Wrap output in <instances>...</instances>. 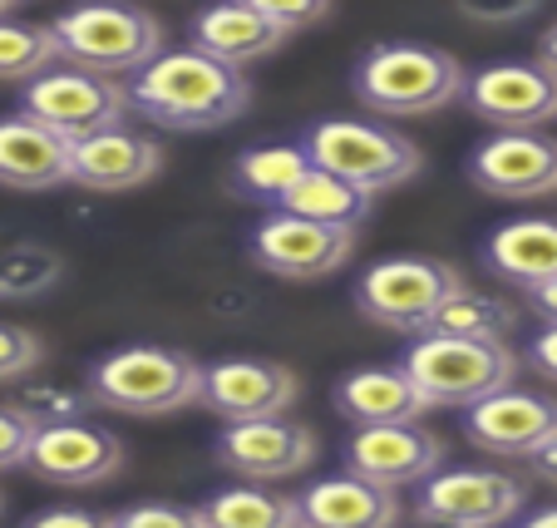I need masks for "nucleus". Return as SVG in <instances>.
Returning a JSON list of instances; mask_svg holds the SVG:
<instances>
[{
	"instance_id": "obj_11",
	"label": "nucleus",
	"mask_w": 557,
	"mask_h": 528,
	"mask_svg": "<svg viewBox=\"0 0 557 528\" xmlns=\"http://www.w3.org/2000/svg\"><path fill=\"white\" fill-rule=\"evenodd\" d=\"M469 183L488 198L533 202L557 193V138L537 128H498L469 154Z\"/></svg>"
},
{
	"instance_id": "obj_22",
	"label": "nucleus",
	"mask_w": 557,
	"mask_h": 528,
	"mask_svg": "<svg viewBox=\"0 0 557 528\" xmlns=\"http://www.w3.org/2000/svg\"><path fill=\"white\" fill-rule=\"evenodd\" d=\"M286 35L292 30L276 25L267 11H257L252 0H218V5L193 15V25H188V40L227 64L267 60V54H276V45H282Z\"/></svg>"
},
{
	"instance_id": "obj_42",
	"label": "nucleus",
	"mask_w": 557,
	"mask_h": 528,
	"mask_svg": "<svg viewBox=\"0 0 557 528\" xmlns=\"http://www.w3.org/2000/svg\"><path fill=\"white\" fill-rule=\"evenodd\" d=\"M11 5H15V0H0V15H11Z\"/></svg>"
},
{
	"instance_id": "obj_20",
	"label": "nucleus",
	"mask_w": 557,
	"mask_h": 528,
	"mask_svg": "<svg viewBox=\"0 0 557 528\" xmlns=\"http://www.w3.org/2000/svg\"><path fill=\"white\" fill-rule=\"evenodd\" d=\"M400 489L366 479L356 469L301 489V518L311 528H389L400 524Z\"/></svg>"
},
{
	"instance_id": "obj_2",
	"label": "nucleus",
	"mask_w": 557,
	"mask_h": 528,
	"mask_svg": "<svg viewBox=\"0 0 557 528\" xmlns=\"http://www.w3.org/2000/svg\"><path fill=\"white\" fill-rule=\"evenodd\" d=\"M356 99L366 109L385 119H424L440 114L444 105L463 99L469 74L454 60L449 50H434V45H414V40H385L370 45L356 60Z\"/></svg>"
},
{
	"instance_id": "obj_5",
	"label": "nucleus",
	"mask_w": 557,
	"mask_h": 528,
	"mask_svg": "<svg viewBox=\"0 0 557 528\" xmlns=\"http://www.w3.org/2000/svg\"><path fill=\"white\" fill-rule=\"evenodd\" d=\"M50 30L64 60L99 74H134L163 50L158 15L138 11L128 0H85V5L54 15Z\"/></svg>"
},
{
	"instance_id": "obj_10",
	"label": "nucleus",
	"mask_w": 557,
	"mask_h": 528,
	"mask_svg": "<svg viewBox=\"0 0 557 528\" xmlns=\"http://www.w3.org/2000/svg\"><path fill=\"white\" fill-rule=\"evenodd\" d=\"M218 465L237 479L257 484H282L315 465V430L296 415H257V420H227L218 434Z\"/></svg>"
},
{
	"instance_id": "obj_23",
	"label": "nucleus",
	"mask_w": 557,
	"mask_h": 528,
	"mask_svg": "<svg viewBox=\"0 0 557 528\" xmlns=\"http://www.w3.org/2000/svg\"><path fill=\"white\" fill-rule=\"evenodd\" d=\"M484 267L508 286H537L557 277V218H513L484 243Z\"/></svg>"
},
{
	"instance_id": "obj_24",
	"label": "nucleus",
	"mask_w": 557,
	"mask_h": 528,
	"mask_svg": "<svg viewBox=\"0 0 557 528\" xmlns=\"http://www.w3.org/2000/svg\"><path fill=\"white\" fill-rule=\"evenodd\" d=\"M311 163L315 159L306 144H262V148L237 154L227 183H232V193H243V198L267 202V208H282V198L306 179Z\"/></svg>"
},
{
	"instance_id": "obj_9",
	"label": "nucleus",
	"mask_w": 557,
	"mask_h": 528,
	"mask_svg": "<svg viewBox=\"0 0 557 528\" xmlns=\"http://www.w3.org/2000/svg\"><path fill=\"white\" fill-rule=\"evenodd\" d=\"M356 257V228H336V222H315L301 212L276 208L252 228V262L286 282H315L331 277Z\"/></svg>"
},
{
	"instance_id": "obj_30",
	"label": "nucleus",
	"mask_w": 557,
	"mask_h": 528,
	"mask_svg": "<svg viewBox=\"0 0 557 528\" xmlns=\"http://www.w3.org/2000/svg\"><path fill=\"white\" fill-rule=\"evenodd\" d=\"M89 401H95V395H89V391L79 395V391H64V385L40 381V385H21L11 405H21V410L30 415L35 425H60V420H79Z\"/></svg>"
},
{
	"instance_id": "obj_12",
	"label": "nucleus",
	"mask_w": 557,
	"mask_h": 528,
	"mask_svg": "<svg viewBox=\"0 0 557 528\" xmlns=\"http://www.w3.org/2000/svg\"><path fill=\"white\" fill-rule=\"evenodd\" d=\"M25 469L54 489H95V484L119 479V469H124V440L109 425H95L85 415L79 420H60V425H40Z\"/></svg>"
},
{
	"instance_id": "obj_40",
	"label": "nucleus",
	"mask_w": 557,
	"mask_h": 528,
	"mask_svg": "<svg viewBox=\"0 0 557 528\" xmlns=\"http://www.w3.org/2000/svg\"><path fill=\"white\" fill-rule=\"evenodd\" d=\"M537 60H543V64H547V70H553V74H557V21H553V25H547V30H543V35H537Z\"/></svg>"
},
{
	"instance_id": "obj_6",
	"label": "nucleus",
	"mask_w": 557,
	"mask_h": 528,
	"mask_svg": "<svg viewBox=\"0 0 557 528\" xmlns=\"http://www.w3.org/2000/svg\"><path fill=\"white\" fill-rule=\"evenodd\" d=\"M301 144L311 148V159L321 169L350 179L370 198L389 188H405L424 169L420 144H410L405 134H395L385 124H366V119H321Z\"/></svg>"
},
{
	"instance_id": "obj_31",
	"label": "nucleus",
	"mask_w": 557,
	"mask_h": 528,
	"mask_svg": "<svg viewBox=\"0 0 557 528\" xmlns=\"http://www.w3.org/2000/svg\"><path fill=\"white\" fill-rule=\"evenodd\" d=\"M40 360H45V341L35 331L0 321V385L25 381L30 370H40Z\"/></svg>"
},
{
	"instance_id": "obj_32",
	"label": "nucleus",
	"mask_w": 557,
	"mask_h": 528,
	"mask_svg": "<svg viewBox=\"0 0 557 528\" xmlns=\"http://www.w3.org/2000/svg\"><path fill=\"white\" fill-rule=\"evenodd\" d=\"M35 430H40V425H35L21 405H0V475H5V469H25Z\"/></svg>"
},
{
	"instance_id": "obj_8",
	"label": "nucleus",
	"mask_w": 557,
	"mask_h": 528,
	"mask_svg": "<svg viewBox=\"0 0 557 528\" xmlns=\"http://www.w3.org/2000/svg\"><path fill=\"white\" fill-rule=\"evenodd\" d=\"M21 109L45 119L50 128H60L64 138L99 134V128H114L134 114L128 85L119 74H99V70H85V64H70V60L35 74L21 95Z\"/></svg>"
},
{
	"instance_id": "obj_39",
	"label": "nucleus",
	"mask_w": 557,
	"mask_h": 528,
	"mask_svg": "<svg viewBox=\"0 0 557 528\" xmlns=\"http://www.w3.org/2000/svg\"><path fill=\"white\" fill-rule=\"evenodd\" d=\"M533 475L543 479V484H553V489H557V434L533 455Z\"/></svg>"
},
{
	"instance_id": "obj_35",
	"label": "nucleus",
	"mask_w": 557,
	"mask_h": 528,
	"mask_svg": "<svg viewBox=\"0 0 557 528\" xmlns=\"http://www.w3.org/2000/svg\"><path fill=\"white\" fill-rule=\"evenodd\" d=\"M257 11H267L276 25L286 30H301V25H315L321 15L331 11V0H252Z\"/></svg>"
},
{
	"instance_id": "obj_41",
	"label": "nucleus",
	"mask_w": 557,
	"mask_h": 528,
	"mask_svg": "<svg viewBox=\"0 0 557 528\" xmlns=\"http://www.w3.org/2000/svg\"><path fill=\"white\" fill-rule=\"evenodd\" d=\"M528 524H533V528H553L557 524V499L547 508H537V514H528Z\"/></svg>"
},
{
	"instance_id": "obj_13",
	"label": "nucleus",
	"mask_w": 557,
	"mask_h": 528,
	"mask_svg": "<svg viewBox=\"0 0 557 528\" xmlns=\"http://www.w3.org/2000/svg\"><path fill=\"white\" fill-rule=\"evenodd\" d=\"M528 489L504 469H434L420 484V508L414 514L424 524H449V528H494L523 514Z\"/></svg>"
},
{
	"instance_id": "obj_4",
	"label": "nucleus",
	"mask_w": 557,
	"mask_h": 528,
	"mask_svg": "<svg viewBox=\"0 0 557 528\" xmlns=\"http://www.w3.org/2000/svg\"><path fill=\"white\" fill-rule=\"evenodd\" d=\"M414 385L424 391L430 405H449V410H469L473 401L504 391L518 381V356L508 341H484V336H440L424 331L414 346L405 351Z\"/></svg>"
},
{
	"instance_id": "obj_1",
	"label": "nucleus",
	"mask_w": 557,
	"mask_h": 528,
	"mask_svg": "<svg viewBox=\"0 0 557 528\" xmlns=\"http://www.w3.org/2000/svg\"><path fill=\"white\" fill-rule=\"evenodd\" d=\"M124 85L134 114L158 128H173V134H208V128L237 124L252 105V85H247L243 64L218 60L202 45L158 50Z\"/></svg>"
},
{
	"instance_id": "obj_29",
	"label": "nucleus",
	"mask_w": 557,
	"mask_h": 528,
	"mask_svg": "<svg viewBox=\"0 0 557 528\" xmlns=\"http://www.w3.org/2000/svg\"><path fill=\"white\" fill-rule=\"evenodd\" d=\"M64 277V257L54 247L21 243V247H0V296H45Z\"/></svg>"
},
{
	"instance_id": "obj_17",
	"label": "nucleus",
	"mask_w": 557,
	"mask_h": 528,
	"mask_svg": "<svg viewBox=\"0 0 557 528\" xmlns=\"http://www.w3.org/2000/svg\"><path fill=\"white\" fill-rule=\"evenodd\" d=\"M296 370L257 356H227L202 366V405L218 420H257V415H282L296 405Z\"/></svg>"
},
{
	"instance_id": "obj_26",
	"label": "nucleus",
	"mask_w": 557,
	"mask_h": 528,
	"mask_svg": "<svg viewBox=\"0 0 557 528\" xmlns=\"http://www.w3.org/2000/svg\"><path fill=\"white\" fill-rule=\"evenodd\" d=\"M202 518L212 528H296L306 524L301 518V499H286V494H272V489H257L252 484H232V489H218V494L202 504Z\"/></svg>"
},
{
	"instance_id": "obj_36",
	"label": "nucleus",
	"mask_w": 557,
	"mask_h": 528,
	"mask_svg": "<svg viewBox=\"0 0 557 528\" xmlns=\"http://www.w3.org/2000/svg\"><path fill=\"white\" fill-rule=\"evenodd\" d=\"M528 366H533L537 376H547V381H557V321H547V327L528 341Z\"/></svg>"
},
{
	"instance_id": "obj_3",
	"label": "nucleus",
	"mask_w": 557,
	"mask_h": 528,
	"mask_svg": "<svg viewBox=\"0 0 557 528\" xmlns=\"http://www.w3.org/2000/svg\"><path fill=\"white\" fill-rule=\"evenodd\" d=\"M85 391L119 415H178L202 401V366L178 346H124L89 366Z\"/></svg>"
},
{
	"instance_id": "obj_33",
	"label": "nucleus",
	"mask_w": 557,
	"mask_h": 528,
	"mask_svg": "<svg viewBox=\"0 0 557 528\" xmlns=\"http://www.w3.org/2000/svg\"><path fill=\"white\" fill-rule=\"evenodd\" d=\"M114 528H202V504L198 508H183V504H134L124 514H109Z\"/></svg>"
},
{
	"instance_id": "obj_28",
	"label": "nucleus",
	"mask_w": 557,
	"mask_h": 528,
	"mask_svg": "<svg viewBox=\"0 0 557 528\" xmlns=\"http://www.w3.org/2000/svg\"><path fill=\"white\" fill-rule=\"evenodd\" d=\"M60 40L50 25H30V21H5L0 15V79L30 85L35 74H45L50 64H60Z\"/></svg>"
},
{
	"instance_id": "obj_27",
	"label": "nucleus",
	"mask_w": 557,
	"mask_h": 528,
	"mask_svg": "<svg viewBox=\"0 0 557 528\" xmlns=\"http://www.w3.org/2000/svg\"><path fill=\"white\" fill-rule=\"evenodd\" d=\"M518 327V307L504 302V296H488V292H459L444 302L440 311L430 317L424 331H440V336H484V341H508V331ZM420 331V336H424Z\"/></svg>"
},
{
	"instance_id": "obj_19",
	"label": "nucleus",
	"mask_w": 557,
	"mask_h": 528,
	"mask_svg": "<svg viewBox=\"0 0 557 528\" xmlns=\"http://www.w3.org/2000/svg\"><path fill=\"white\" fill-rule=\"evenodd\" d=\"M70 154L74 138L50 128L35 114H11L0 119V188L15 193H50L70 183Z\"/></svg>"
},
{
	"instance_id": "obj_38",
	"label": "nucleus",
	"mask_w": 557,
	"mask_h": 528,
	"mask_svg": "<svg viewBox=\"0 0 557 528\" xmlns=\"http://www.w3.org/2000/svg\"><path fill=\"white\" fill-rule=\"evenodd\" d=\"M528 296H533V307L543 311V321H557V277H547V282L528 286Z\"/></svg>"
},
{
	"instance_id": "obj_21",
	"label": "nucleus",
	"mask_w": 557,
	"mask_h": 528,
	"mask_svg": "<svg viewBox=\"0 0 557 528\" xmlns=\"http://www.w3.org/2000/svg\"><path fill=\"white\" fill-rule=\"evenodd\" d=\"M336 410L350 425H389V420H424V410H434L424 401V391L414 385L410 366H360L350 376H341L331 391Z\"/></svg>"
},
{
	"instance_id": "obj_16",
	"label": "nucleus",
	"mask_w": 557,
	"mask_h": 528,
	"mask_svg": "<svg viewBox=\"0 0 557 528\" xmlns=\"http://www.w3.org/2000/svg\"><path fill=\"white\" fill-rule=\"evenodd\" d=\"M346 469L380 479L389 489H410L424 484L434 469H444V440L420 420L356 425V434L346 440Z\"/></svg>"
},
{
	"instance_id": "obj_7",
	"label": "nucleus",
	"mask_w": 557,
	"mask_h": 528,
	"mask_svg": "<svg viewBox=\"0 0 557 528\" xmlns=\"http://www.w3.org/2000/svg\"><path fill=\"white\" fill-rule=\"evenodd\" d=\"M463 286L459 267L440 262V257H385V262L366 267L356 277V311L385 331H405L420 336L430 317Z\"/></svg>"
},
{
	"instance_id": "obj_25",
	"label": "nucleus",
	"mask_w": 557,
	"mask_h": 528,
	"mask_svg": "<svg viewBox=\"0 0 557 528\" xmlns=\"http://www.w3.org/2000/svg\"><path fill=\"white\" fill-rule=\"evenodd\" d=\"M370 202L375 198H370L366 188H356L350 179H341V173L311 163L306 179L282 198V208L301 212V218H315V222H336V228H360L366 212H370Z\"/></svg>"
},
{
	"instance_id": "obj_18",
	"label": "nucleus",
	"mask_w": 557,
	"mask_h": 528,
	"mask_svg": "<svg viewBox=\"0 0 557 528\" xmlns=\"http://www.w3.org/2000/svg\"><path fill=\"white\" fill-rule=\"evenodd\" d=\"M158 169H163L158 138L134 134V128H124V124L74 138V154H70V183L95 188V193L144 188V183L158 179Z\"/></svg>"
},
{
	"instance_id": "obj_34",
	"label": "nucleus",
	"mask_w": 557,
	"mask_h": 528,
	"mask_svg": "<svg viewBox=\"0 0 557 528\" xmlns=\"http://www.w3.org/2000/svg\"><path fill=\"white\" fill-rule=\"evenodd\" d=\"M469 21H488V25H513L528 21V15L543 5V0H454Z\"/></svg>"
},
{
	"instance_id": "obj_14",
	"label": "nucleus",
	"mask_w": 557,
	"mask_h": 528,
	"mask_svg": "<svg viewBox=\"0 0 557 528\" xmlns=\"http://www.w3.org/2000/svg\"><path fill=\"white\" fill-rule=\"evenodd\" d=\"M463 105L494 128H547L557 119V74L543 60H504L463 85Z\"/></svg>"
},
{
	"instance_id": "obj_15",
	"label": "nucleus",
	"mask_w": 557,
	"mask_h": 528,
	"mask_svg": "<svg viewBox=\"0 0 557 528\" xmlns=\"http://www.w3.org/2000/svg\"><path fill=\"white\" fill-rule=\"evenodd\" d=\"M463 434H469L473 450L498 459H533L547 440L557 434V401L537 391H518V385H504V391L484 395L463 410Z\"/></svg>"
},
{
	"instance_id": "obj_37",
	"label": "nucleus",
	"mask_w": 557,
	"mask_h": 528,
	"mask_svg": "<svg viewBox=\"0 0 557 528\" xmlns=\"http://www.w3.org/2000/svg\"><path fill=\"white\" fill-rule=\"evenodd\" d=\"M109 524V518L89 514V508H45V514H30V528H95Z\"/></svg>"
},
{
	"instance_id": "obj_43",
	"label": "nucleus",
	"mask_w": 557,
	"mask_h": 528,
	"mask_svg": "<svg viewBox=\"0 0 557 528\" xmlns=\"http://www.w3.org/2000/svg\"><path fill=\"white\" fill-rule=\"evenodd\" d=\"M0 508H5V504H0Z\"/></svg>"
}]
</instances>
